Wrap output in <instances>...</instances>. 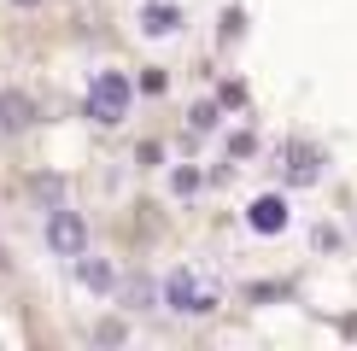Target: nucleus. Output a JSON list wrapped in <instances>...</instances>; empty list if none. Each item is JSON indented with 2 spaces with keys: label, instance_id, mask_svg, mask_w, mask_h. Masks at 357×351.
<instances>
[{
  "label": "nucleus",
  "instance_id": "5",
  "mask_svg": "<svg viewBox=\"0 0 357 351\" xmlns=\"http://www.w3.org/2000/svg\"><path fill=\"white\" fill-rule=\"evenodd\" d=\"M246 223L258 228V234H281V228H287V199H275V194L252 199L246 205Z\"/></svg>",
  "mask_w": 357,
  "mask_h": 351
},
{
  "label": "nucleus",
  "instance_id": "1",
  "mask_svg": "<svg viewBox=\"0 0 357 351\" xmlns=\"http://www.w3.org/2000/svg\"><path fill=\"white\" fill-rule=\"evenodd\" d=\"M158 299H165L176 316H211L222 304V287L211 281V275H199L193 263H176V270L165 275V287H158Z\"/></svg>",
  "mask_w": 357,
  "mask_h": 351
},
{
  "label": "nucleus",
  "instance_id": "4",
  "mask_svg": "<svg viewBox=\"0 0 357 351\" xmlns=\"http://www.w3.org/2000/svg\"><path fill=\"white\" fill-rule=\"evenodd\" d=\"M281 176H287L293 187H310V182L322 176V153H317V146H299V141H293V146H287V164H281Z\"/></svg>",
  "mask_w": 357,
  "mask_h": 351
},
{
  "label": "nucleus",
  "instance_id": "2",
  "mask_svg": "<svg viewBox=\"0 0 357 351\" xmlns=\"http://www.w3.org/2000/svg\"><path fill=\"white\" fill-rule=\"evenodd\" d=\"M129 100H135V88H129L123 70H100V77L88 82V117H94V123H123Z\"/></svg>",
  "mask_w": 357,
  "mask_h": 351
},
{
  "label": "nucleus",
  "instance_id": "11",
  "mask_svg": "<svg viewBox=\"0 0 357 351\" xmlns=\"http://www.w3.org/2000/svg\"><path fill=\"white\" fill-rule=\"evenodd\" d=\"M12 6H41V0H12Z\"/></svg>",
  "mask_w": 357,
  "mask_h": 351
},
{
  "label": "nucleus",
  "instance_id": "10",
  "mask_svg": "<svg viewBox=\"0 0 357 351\" xmlns=\"http://www.w3.org/2000/svg\"><path fill=\"white\" fill-rule=\"evenodd\" d=\"M217 123V106H193V129H211Z\"/></svg>",
  "mask_w": 357,
  "mask_h": 351
},
{
  "label": "nucleus",
  "instance_id": "6",
  "mask_svg": "<svg viewBox=\"0 0 357 351\" xmlns=\"http://www.w3.org/2000/svg\"><path fill=\"white\" fill-rule=\"evenodd\" d=\"M141 29H146V36H176V29H182V6H170V0H146Z\"/></svg>",
  "mask_w": 357,
  "mask_h": 351
},
{
  "label": "nucleus",
  "instance_id": "9",
  "mask_svg": "<svg viewBox=\"0 0 357 351\" xmlns=\"http://www.w3.org/2000/svg\"><path fill=\"white\" fill-rule=\"evenodd\" d=\"M77 275H82V287H94V292H112V281H117V275H112V263H100V258H77Z\"/></svg>",
  "mask_w": 357,
  "mask_h": 351
},
{
  "label": "nucleus",
  "instance_id": "8",
  "mask_svg": "<svg viewBox=\"0 0 357 351\" xmlns=\"http://www.w3.org/2000/svg\"><path fill=\"white\" fill-rule=\"evenodd\" d=\"M112 299H129V304H135V311H153L158 287L146 281V275H129V281H112Z\"/></svg>",
  "mask_w": 357,
  "mask_h": 351
},
{
  "label": "nucleus",
  "instance_id": "3",
  "mask_svg": "<svg viewBox=\"0 0 357 351\" xmlns=\"http://www.w3.org/2000/svg\"><path fill=\"white\" fill-rule=\"evenodd\" d=\"M47 246H53V258L77 263V258L88 252V223H82V211H70V205H53V217H47Z\"/></svg>",
  "mask_w": 357,
  "mask_h": 351
},
{
  "label": "nucleus",
  "instance_id": "7",
  "mask_svg": "<svg viewBox=\"0 0 357 351\" xmlns=\"http://www.w3.org/2000/svg\"><path fill=\"white\" fill-rule=\"evenodd\" d=\"M0 123H6V129H29V123H36V106H29V94L6 88V94H0Z\"/></svg>",
  "mask_w": 357,
  "mask_h": 351
}]
</instances>
